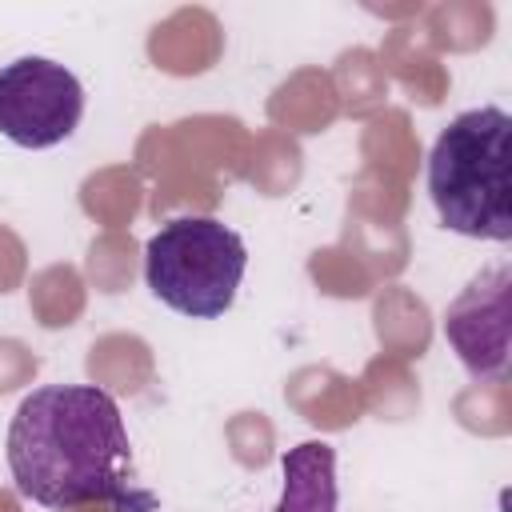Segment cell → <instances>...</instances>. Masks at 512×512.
<instances>
[{"mask_svg":"<svg viewBox=\"0 0 512 512\" xmlns=\"http://www.w3.org/2000/svg\"><path fill=\"white\" fill-rule=\"evenodd\" d=\"M512 272L508 264L476 272L460 296L444 308V340L472 380H504L508 376V304Z\"/></svg>","mask_w":512,"mask_h":512,"instance_id":"5","label":"cell"},{"mask_svg":"<svg viewBox=\"0 0 512 512\" xmlns=\"http://www.w3.org/2000/svg\"><path fill=\"white\" fill-rule=\"evenodd\" d=\"M428 200L456 236L512 240V116L496 104L456 112L428 152Z\"/></svg>","mask_w":512,"mask_h":512,"instance_id":"2","label":"cell"},{"mask_svg":"<svg viewBox=\"0 0 512 512\" xmlns=\"http://www.w3.org/2000/svg\"><path fill=\"white\" fill-rule=\"evenodd\" d=\"M284 488L276 512H336V448L328 440H304L284 452L280 460Z\"/></svg>","mask_w":512,"mask_h":512,"instance_id":"6","label":"cell"},{"mask_svg":"<svg viewBox=\"0 0 512 512\" xmlns=\"http://www.w3.org/2000/svg\"><path fill=\"white\" fill-rule=\"evenodd\" d=\"M248 268L236 228L216 216H172L144 244L148 292L180 316L216 320L232 308Z\"/></svg>","mask_w":512,"mask_h":512,"instance_id":"3","label":"cell"},{"mask_svg":"<svg viewBox=\"0 0 512 512\" xmlns=\"http://www.w3.org/2000/svg\"><path fill=\"white\" fill-rule=\"evenodd\" d=\"M8 468L16 492L44 508L112 504L152 512L136 488L132 444L112 392L96 384H44L28 392L8 424Z\"/></svg>","mask_w":512,"mask_h":512,"instance_id":"1","label":"cell"},{"mask_svg":"<svg viewBox=\"0 0 512 512\" xmlns=\"http://www.w3.org/2000/svg\"><path fill=\"white\" fill-rule=\"evenodd\" d=\"M84 116L80 80L48 56H16L0 68V136L16 148H56Z\"/></svg>","mask_w":512,"mask_h":512,"instance_id":"4","label":"cell"}]
</instances>
